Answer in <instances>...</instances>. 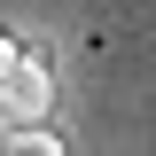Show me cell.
<instances>
[{"label":"cell","mask_w":156,"mask_h":156,"mask_svg":"<svg viewBox=\"0 0 156 156\" xmlns=\"http://www.w3.org/2000/svg\"><path fill=\"white\" fill-rule=\"evenodd\" d=\"M55 94H62L55 55H47V47H23L16 78L0 86V133H39V125L55 117Z\"/></svg>","instance_id":"cell-1"},{"label":"cell","mask_w":156,"mask_h":156,"mask_svg":"<svg viewBox=\"0 0 156 156\" xmlns=\"http://www.w3.org/2000/svg\"><path fill=\"white\" fill-rule=\"evenodd\" d=\"M0 156H62V140L39 125V133H0Z\"/></svg>","instance_id":"cell-2"},{"label":"cell","mask_w":156,"mask_h":156,"mask_svg":"<svg viewBox=\"0 0 156 156\" xmlns=\"http://www.w3.org/2000/svg\"><path fill=\"white\" fill-rule=\"evenodd\" d=\"M16 62H23V39H8V31H0V86L16 78Z\"/></svg>","instance_id":"cell-3"}]
</instances>
